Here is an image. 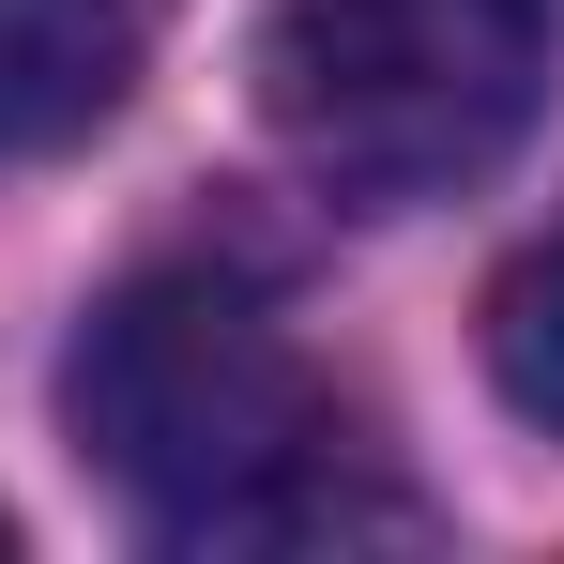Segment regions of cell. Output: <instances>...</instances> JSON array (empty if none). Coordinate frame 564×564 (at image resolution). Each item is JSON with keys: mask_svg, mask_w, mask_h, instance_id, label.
<instances>
[{"mask_svg": "<svg viewBox=\"0 0 564 564\" xmlns=\"http://www.w3.org/2000/svg\"><path fill=\"white\" fill-rule=\"evenodd\" d=\"M62 412H77L93 473L184 550H321V534L397 519L381 488H351V427L321 412L275 305L229 275L107 290L62 367Z\"/></svg>", "mask_w": 564, "mask_h": 564, "instance_id": "cell-1", "label": "cell"}, {"mask_svg": "<svg viewBox=\"0 0 564 564\" xmlns=\"http://www.w3.org/2000/svg\"><path fill=\"white\" fill-rule=\"evenodd\" d=\"M550 93V0H275L260 107L351 214H427L519 153Z\"/></svg>", "mask_w": 564, "mask_h": 564, "instance_id": "cell-2", "label": "cell"}, {"mask_svg": "<svg viewBox=\"0 0 564 564\" xmlns=\"http://www.w3.org/2000/svg\"><path fill=\"white\" fill-rule=\"evenodd\" d=\"M169 0H0V153H77L153 77Z\"/></svg>", "mask_w": 564, "mask_h": 564, "instance_id": "cell-3", "label": "cell"}, {"mask_svg": "<svg viewBox=\"0 0 564 564\" xmlns=\"http://www.w3.org/2000/svg\"><path fill=\"white\" fill-rule=\"evenodd\" d=\"M488 367H503V397L564 443V229H534V245L503 260V290H488Z\"/></svg>", "mask_w": 564, "mask_h": 564, "instance_id": "cell-4", "label": "cell"}, {"mask_svg": "<svg viewBox=\"0 0 564 564\" xmlns=\"http://www.w3.org/2000/svg\"><path fill=\"white\" fill-rule=\"evenodd\" d=\"M0 550H15V519H0Z\"/></svg>", "mask_w": 564, "mask_h": 564, "instance_id": "cell-5", "label": "cell"}]
</instances>
